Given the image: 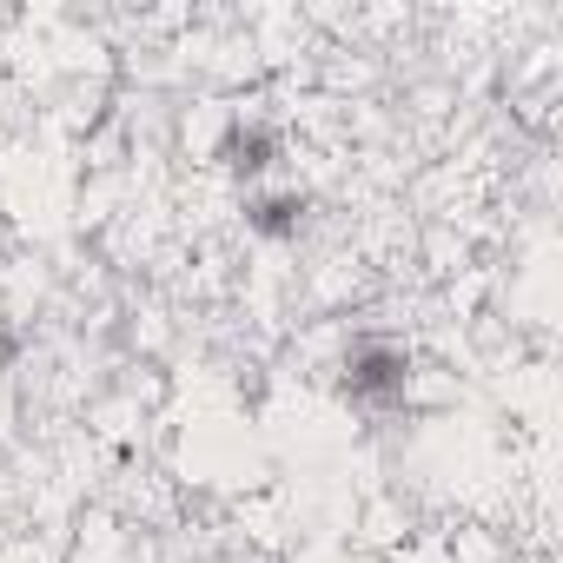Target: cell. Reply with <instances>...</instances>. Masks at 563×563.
Instances as JSON below:
<instances>
[{"instance_id":"6da1fadb","label":"cell","mask_w":563,"mask_h":563,"mask_svg":"<svg viewBox=\"0 0 563 563\" xmlns=\"http://www.w3.org/2000/svg\"><path fill=\"white\" fill-rule=\"evenodd\" d=\"M352 398H365V405H378V398H398L405 391V358L391 352V345H358L352 352Z\"/></svg>"},{"instance_id":"7a4b0ae2","label":"cell","mask_w":563,"mask_h":563,"mask_svg":"<svg viewBox=\"0 0 563 563\" xmlns=\"http://www.w3.org/2000/svg\"><path fill=\"white\" fill-rule=\"evenodd\" d=\"M292 206H299V199H265V206H258V225H265V232H286V225H292Z\"/></svg>"}]
</instances>
